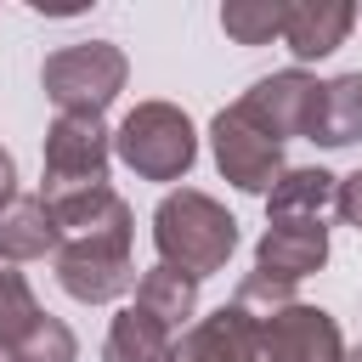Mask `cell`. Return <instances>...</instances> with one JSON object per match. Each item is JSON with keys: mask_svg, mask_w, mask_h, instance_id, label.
<instances>
[{"mask_svg": "<svg viewBox=\"0 0 362 362\" xmlns=\"http://www.w3.org/2000/svg\"><path fill=\"white\" fill-rule=\"evenodd\" d=\"M62 249V232L51 221V209L40 198H11L0 209V260H40V255H57Z\"/></svg>", "mask_w": 362, "mask_h": 362, "instance_id": "obj_14", "label": "cell"}, {"mask_svg": "<svg viewBox=\"0 0 362 362\" xmlns=\"http://www.w3.org/2000/svg\"><path fill=\"white\" fill-rule=\"evenodd\" d=\"M209 147H215V164L221 175L238 187V192H272L277 175L288 170L283 164V147L272 136H260L238 107H221L215 124H209Z\"/></svg>", "mask_w": 362, "mask_h": 362, "instance_id": "obj_6", "label": "cell"}, {"mask_svg": "<svg viewBox=\"0 0 362 362\" xmlns=\"http://www.w3.org/2000/svg\"><path fill=\"white\" fill-rule=\"evenodd\" d=\"M345 362H362V345H356V351H351V356H345Z\"/></svg>", "mask_w": 362, "mask_h": 362, "instance_id": "obj_24", "label": "cell"}, {"mask_svg": "<svg viewBox=\"0 0 362 362\" xmlns=\"http://www.w3.org/2000/svg\"><path fill=\"white\" fill-rule=\"evenodd\" d=\"M153 243H158V266H175L181 277H209L232 260L238 249V221L226 215V204H215L198 187L164 192L153 209Z\"/></svg>", "mask_w": 362, "mask_h": 362, "instance_id": "obj_1", "label": "cell"}, {"mask_svg": "<svg viewBox=\"0 0 362 362\" xmlns=\"http://www.w3.org/2000/svg\"><path fill=\"white\" fill-rule=\"evenodd\" d=\"M351 23H356V6H345V0H288L283 45L300 62H317V57H328V51L345 45Z\"/></svg>", "mask_w": 362, "mask_h": 362, "instance_id": "obj_11", "label": "cell"}, {"mask_svg": "<svg viewBox=\"0 0 362 362\" xmlns=\"http://www.w3.org/2000/svg\"><path fill=\"white\" fill-rule=\"evenodd\" d=\"M243 362H345V339L322 305L288 300V305L249 322Z\"/></svg>", "mask_w": 362, "mask_h": 362, "instance_id": "obj_4", "label": "cell"}, {"mask_svg": "<svg viewBox=\"0 0 362 362\" xmlns=\"http://www.w3.org/2000/svg\"><path fill=\"white\" fill-rule=\"evenodd\" d=\"M311 102H317V79L300 74V68H283V74H272V79H255L232 107H238L260 136H272V141L283 147L288 136H305Z\"/></svg>", "mask_w": 362, "mask_h": 362, "instance_id": "obj_7", "label": "cell"}, {"mask_svg": "<svg viewBox=\"0 0 362 362\" xmlns=\"http://www.w3.org/2000/svg\"><path fill=\"white\" fill-rule=\"evenodd\" d=\"M334 209H339V215H345V221L362 232V170L339 181V198H334Z\"/></svg>", "mask_w": 362, "mask_h": 362, "instance_id": "obj_21", "label": "cell"}, {"mask_svg": "<svg viewBox=\"0 0 362 362\" xmlns=\"http://www.w3.org/2000/svg\"><path fill=\"white\" fill-rule=\"evenodd\" d=\"M339 198V175L305 164V170H283L277 187L266 192V215L272 221H322V209H334Z\"/></svg>", "mask_w": 362, "mask_h": 362, "instance_id": "obj_15", "label": "cell"}, {"mask_svg": "<svg viewBox=\"0 0 362 362\" xmlns=\"http://www.w3.org/2000/svg\"><path fill=\"white\" fill-rule=\"evenodd\" d=\"M57 283L85 300V305H107L124 288H136V260L124 243H62L57 249Z\"/></svg>", "mask_w": 362, "mask_h": 362, "instance_id": "obj_8", "label": "cell"}, {"mask_svg": "<svg viewBox=\"0 0 362 362\" xmlns=\"http://www.w3.org/2000/svg\"><path fill=\"white\" fill-rule=\"evenodd\" d=\"M40 317H45V311H40L34 288L23 283V272H11V266L0 260V345H17Z\"/></svg>", "mask_w": 362, "mask_h": 362, "instance_id": "obj_19", "label": "cell"}, {"mask_svg": "<svg viewBox=\"0 0 362 362\" xmlns=\"http://www.w3.org/2000/svg\"><path fill=\"white\" fill-rule=\"evenodd\" d=\"M17 198V164H11V153L0 147V209Z\"/></svg>", "mask_w": 362, "mask_h": 362, "instance_id": "obj_22", "label": "cell"}, {"mask_svg": "<svg viewBox=\"0 0 362 362\" xmlns=\"http://www.w3.org/2000/svg\"><path fill=\"white\" fill-rule=\"evenodd\" d=\"M356 17H362V11H356Z\"/></svg>", "mask_w": 362, "mask_h": 362, "instance_id": "obj_25", "label": "cell"}, {"mask_svg": "<svg viewBox=\"0 0 362 362\" xmlns=\"http://www.w3.org/2000/svg\"><path fill=\"white\" fill-rule=\"evenodd\" d=\"M45 209H51V221H57V232H62V243H124L130 249V204L102 181V187H79V192H51V198H40Z\"/></svg>", "mask_w": 362, "mask_h": 362, "instance_id": "obj_9", "label": "cell"}, {"mask_svg": "<svg viewBox=\"0 0 362 362\" xmlns=\"http://www.w3.org/2000/svg\"><path fill=\"white\" fill-rule=\"evenodd\" d=\"M249 322H255L249 311L221 305V311H209L204 322H192V328L170 345V362H243Z\"/></svg>", "mask_w": 362, "mask_h": 362, "instance_id": "obj_13", "label": "cell"}, {"mask_svg": "<svg viewBox=\"0 0 362 362\" xmlns=\"http://www.w3.org/2000/svg\"><path fill=\"white\" fill-rule=\"evenodd\" d=\"M305 141H317V147H351V141H362V74H339V79L317 85Z\"/></svg>", "mask_w": 362, "mask_h": 362, "instance_id": "obj_12", "label": "cell"}, {"mask_svg": "<svg viewBox=\"0 0 362 362\" xmlns=\"http://www.w3.org/2000/svg\"><path fill=\"white\" fill-rule=\"evenodd\" d=\"M283 17H288V0H232V6H221V28L238 45L283 40Z\"/></svg>", "mask_w": 362, "mask_h": 362, "instance_id": "obj_18", "label": "cell"}, {"mask_svg": "<svg viewBox=\"0 0 362 362\" xmlns=\"http://www.w3.org/2000/svg\"><path fill=\"white\" fill-rule=\"evenodd\" d=\"M0 362H17V351H11V345H0Z\"/></svg>", "mask_w": 362, "mask_h": 362, "instance_id": "obj_23", "label": "cell"}, {"mask_svg": "<svg viewBox=\"0 0 362 362\" xmlns=\"http://www.w3.org/2000/svg\"><path fill=\"white\" fill-rule=\"evenodd\" d=\"M328 260V226L322 221H266L260 243H255V272L294 288L300 277H311Z\"/></svg>", "mask_w": 362, "mask_h": 362, "instance_id": "obj_10", "label": "cell"}, {"mask_svg": "<svg viewBox=\"0 0 362 362\" xmlns=\"http://www.w3.org/2000/svg\"><path fill=\"white\" fill-rule=\"evenodd\" d=\"M124 74H130V62L113 40H79V45H62L57 57H45L40 85L57 102V113H96L102 119V107L124 90Z\"/></svg>", "mask_w": 362, "mask_h": 362, "instance_id": "obj_3", "label": "cell"}, {"mask_svg": "<svg viewBox=\"0 0 362 362\" xmlns=\"http://www.w3.org/2000/svg\"><path fill=\"white\" fill-rule=\"evenodd\" d=\"M113 153L141 181H181L198 158V130L175 102H136L113 130Z\"/></svg>", "mask_w": 362, "mask_h": 362, "instance_id": "obj_2", "label": "cell"}, {"mask_svg": "<svg viewBox=\"0 0 362 362\" xmlns=\"http://www.w3.org/2000/svg\"><path fill=\"white\" fill-rule=\"evenodd\" d=\"M170 345H175V334L158 317H147L141 305H124L107 328L102 362H170Z\"/></svg>", "mask_w": 362, "mask_h": 362, "instance_id": "obj_16", "label": "cell"}, {"mask_svg": "<svg viewBox=\"0 0 362 362\" xmlns=\"http://www.w3.org/2000/svg\"><path fill=\"white\" fill-rule=\"evenodd\" d=\"M136 305H141L147 317H158V322L175 334V328L198 311V283L181 277L175 266H153V272L136 277Z\"/></svg>", "mask_w": 362, "mask_h": 362, "instance_id": "obj_17", "label": "cell"}, {"mask_svg": "<svg viewBox=\"0 0 362 362\" xmlns=\"http://www.w3.org/2000/svg\"><path fill=\"white\" fill-rule=\"evenodd\" d=\"M107 158H113V130L96 113H57V124L45 130V187H40V198L102 187Z\"/></svg>", "mask_w": 362, "mask_h": 362, "instance_id": "obj_5", "label": "cell"}, {"mask_svg": "<svg viewBox=\"0 0 362 362\" xmlns=\"http://www.w3.org/2000/svg\"><path fill=\"white\" fill-rule=\"evenodd\" d=\"M11 351H17V362H74V356H79V339H74V328H68L62 317L45 311Z\"/></svg>", "mask_w": 362, "mask_h": 362, "instance_id": "obj_20", "label": "cell"}]
</instances>
